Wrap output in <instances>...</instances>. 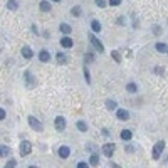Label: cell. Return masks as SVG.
<instances>
[{"label":"cell","mask_w":168,"mask_h":168,"mask_svg":"<svg viewBox=\"0 0 168 168\" xmlns=\"http://www.w3.org/2000/svg\"><path fill=\"white\" fill-rule=\"evenodd\" d=\"M111 168H121L119 165H116V163H111Z\"/></svg>","instance_id":"obj_35"},{"label":"cell","mask_w":168,"mask_h":168,"mask_svg":"<svg viewBox=\"0 0 168 168\" xmlns=\"http://www.w3.org/2000/svg\"><path fill=\"white\" fill-rule=\"evenodd\" d=\"M116 108H118L116 101H113V99H108V101H106V109H109V111H114Z\"/></svg>","instance_id":"obj_18"},{"label":"cell","mask_w":168,"mask_h":168,"mask_svg":"<svg viewBox=\"0 0 168 168\" xmlns=\"http://www.w3.org/2000/svg\"><path fill=\"white\" fill-rule=\"evenodd\" d=\"M8 153H10V150H8L7 146H4V145H2V148H0V155H2V156H7Z\"/></svg>","instance_id":"obj_26"},{"label":"cell","mask_w":168,"mask_h":168,"mask_svg":"<svg viewBox=\"0 0 168 168\" xmlns=\"http://www.w3.org/2000/svg\"><path fill=\"white\" fill-rule=\"evenodd\" d=\"M108 4H109V5H111V7H118V5L121 4V0H109Z\"/></svg>","instance_id":"obj_27"},{"label":"cell","mask_w":168,"mask_h":168,"mask_svg":"<svg viewBox=\"0 0 168 168\" xmlns=\"http://www.w3.org/2000/svg\"><path fill=\"white\" fill-rule=\"evenodd\" d=\"M59 158H62V160H66V158H69V155H71V148L69 146H66V145H62V146L59 148Z\"/></svg>","instance_id":"obj_7"},{"label":"cell","mask_w":168,"mask_h":168,"mask_svg":"<svg viewBox=\"0 0 168 168\" xmlns=\"http://www.w3.org/2000/svg\"><path fill=\"white\" fill-rule=\"evenodd\" d=\"M155 72H156V74H163V69H161V67H156Z\"/></svg>","instance_id":"obj_34"},{"label":"cell","mask_w":168,"mask_h":168,"mask_svg":"<svg viewBox=\"0 0 168 168\" xmlns=\"http://www.w3.org/2000/svg\"><path fill=\"white\" fill-rule=\"evenodd\" d=\"M56 61H57V64H67V56L64 52H57L56 54Z\"/></svg>","instance_id":"obj_12"},{"label":"cell","mask_w":168,"mask_h":168,"mask_svg":"<svg viewBox=\"0 0 168 168\" xmlns=\"http://www.w3.org/2000/svg\"><path fill=\"white\" fill-rule=\"evenodd\" d=\"M91 27H92V30H94V32H101V24L98 20H92L91 22Z\"/></svg>","instance_id":"obj_24"},{"label":"cell","mask_w":168,"mask_h":168,"mask_svg":"<svg viewBox=\"0 0 168 168\" xmlns=\"http://www.w3.org/2000/svg\"><path fill=\"white\" fill-rule=\"evenodd\" d=\"M118 25H124V24H123V22H124V19H123V17H118Z\"/></svg>","instance_id":"obj_33"},{"label":"cell","mask_w":168,"mask_h":168,"mask_svg":"<svg viewBox=\"0 0 168 168\" xmlns=\"http://www.w3.org/2000/svg\"><path fill=\"white\" fill-rule=\"evenodd\" d=\"M89 165H91V166H98V165H99V158H98L96 153H92V155L89 156Z\"/></svg>","instance_id":"obj_16"},{"label":"cell","mask_w":168,"mask_h":168,"mask_svg":"<svg viewBox=\"0 0 168 168\" xmlns=\"http://www.w3.org/2000/svg\"><path fill=\"white\" fill-rule=\"evenodd\" d=\"M27 121H29L30 128H32L34 131H42V130H44V123L39 121L35 116H29V119H27Z\"/></svg>","instance_id":"obj_2"},{"label":"cell","mask_w":168,"mask_h":168,"mask_svg":"<svg viewBox=\"0 0 168 168\" xmlns=\"http://www.w3.org/2000/svg\"><path fill=\"white\" fill-rule=\"evenodd\" d=\"M94 4H96L98 7H101V8L106 7V2H104V0H94Z\"/></svg>","instance_id":"obj_28"},{"label":"cell","mask_w":168,"mask_h":168,"mask_svg":"<svg viewBox=\"0 0 168 168\" xmlns=\"http://www.w3.org/2000/svg\"><path fill=\"white\" fill-rule=\"evenodd\" d=\"M61 46H62L64 49H71V47L74 46V42H72L71 37H62L61 39Z\"/></svg>","instance_id":"obj_9"},{"label":"cell","mask_w":168,"mask_h":168,"mask_svg":"<svg viewBox=\"0 0 168 168\" xmlns=\"http://www.w3.org/2000/svg\"><path fill=\"white\" fill-rule=\"evenodd\" d=\"M89 40H91L92 47H94V49H96L98 52H99V54H103V52H104V46L101 44L99 39H98L96 35H94V34H89Z\"/></svg>","instance_id":"obj_3"},{"label":"cell","mask_w":168,"mask_h":168,"mask_svg":"<svg viewBox=\"0 0 168 168\" xmlns=\"http://www.w3.org/2000/svg\"><path fill=\"white\" fill-rule=\"evenodd\" d=\"M54 128L57 131H64V130H66V119H64L62 116H57L54 119Z\"/></svg>","instance_id":"obj_5"},{"label":"cell","mask_w":168,"mask_h":168,"mask_svg":"<svg viewBox=\"0 0 168 168\" xmlns=\"http://www.w3.org/2000/svg\"><path fill=\"white\" fill-rule=\"evenodd\" d=\"M30 151H32V145H30V141H22L20 143V155L27 156Z\"/></svg>","instance_id":"obj_6"},{"label":"cell","mask_w":168,"mask_h":168,"mask_svg":"<svg viewBox=\"0 0 168 168\" xmlns=\"http://www.w3.org/2000/svg\"><path fill=\"white\" fill-rule=\"evenodd\" d=\"M59 29H61V32L64 34V35H67V34H71V25L69 24H61V27H59Z\"/></svg>","instance_id":"obj_19"},{"label":"cell","mask_w":168,"mask_h":168,"mask_svg":"<svg viewBox=\"0 0 168 168\" xmlns=\"http://www.w3.org/2000/svg\"><path fill=\"white\" fill-rule=\"evenodd\" d=\"M71 14L74 17H79L81 15V7H79V5H74V7L71 8Z\"/></svg>","instance_id":"obj_23"},{"label":"cell","mask_w":168,"mask_h":168,"mask_svg":"<svg viewBox=\"0 0 168 168\" xmlns=\"http://www.w3.org/2000/svg\"><path fill=\"white\" fill-rule=\"evenodd\" d=\"M22 56H24L25 59H32L34 57V50L30 49V47L25 46V47H22Z\"/></svg>","instance_id":"obj_11"},{"label":"cell","mask_w":168,"mask_h":168,"mask_svg":"<svg viewBox=\"0 0 168 168\" xmlns=\"http://www.w3.org/2000/svg\"><path fill=\"white\" fill-rule=\"evenodd\" d=\"M126 91H128V92H131V94H134V92L138 91V86H136L134 82H130L128 86H126Z\"/></svg>","instance_id":"obj_20"},{"label":"cell","mask_w":168,"mask_h":168,"mask_svg":"<svg viewBox=\"0 0 168 168\" xmlns=\"http://www.w3.org/2000/svg\"><path fill=\"white\" fill-rule=\"evenodd\" d=\"M76 126H77V130L82 131V133H86V131H88V124H86L84 121H77V124H76Z\"/></svg>","instance_id":"obj_21"},{"label":"cell","mask_w":168,"mask_h":168,"mask_svg":"<svg viewBox=\"0 0 168 168\" xmlns=\"http://www.w3.org/2000/svg\"><path fill=\"white\" fill-rule=\"evenodd\" d=\"M119 138H121L123 141H130V140L133 138V133H131V130H123L121 133H119Z\"/></svg>","instance_id":"obj_10"},{"label":"cell","mask_w":168,"mask_h":168,"mask_svg":"<svg viewBox=\"0 0 168 168\" xmlns=\"http://www.w3.org/2000/svg\"><path fill=\"white\" fill-rule=\"evenodd\" d=\"M15 166H17V160H15V158H10L7 163H5L4 168H15Z\"/></svg>","instance_id":"obj_22"},{"label":"cell","mask_w":168,"mask_h":168,"mask_svg":"<svg viewBox=\"0 0 168 168\" xmlns=\"http://www.w3.org/2000/svg\"><path fill=\"white\" fill-rule=\"evenodd\" d=\"M52 2H61V0H52Z\"/></svg>","instance_id":"obj_36"},{"label":"cell","mask_w":168,"mask_h":168,"mask_svg":"<svg viewBox=\"0 0 168 168\" xmlns=\"http://www.w3.org/2000/svg\"><path fill=\"white\" fill-rule=\"evenodd\" d=\"M114 150H116V146H114L113 143H106V145H103V155L108 156V158H111V156H113Z\"/></svg>","instance_id":"obj_4"},{"label":"cell","mask_w":168,"mask_h":168,"mask_svg":"<svg viewBox=\"0 0 168 168\" xmlns=\"http://www.w3.org/2000/svg\"><path fill=\"white\" fill-rule=\"evenodd\" d=\"M165 150V141H156V145L153 146V151H151V156L153 160H160L161 156V151Z\"/></svg>","instance_id":"obj_1"},{"label":"cell","mask_w":168,"mask_h":168,"mask_svg":"<svg viewBox=\"0 0 168 168\" xmlns=\"http://www.w3.org/2000/svg\"><path fill=\"white\" fill-rule=\"evenodd\" d=\"M116 118H118V119H121V121H126V119H130V113H128L126 109H118V111H116Z\"/></svg>","instance_id":"obj_8"},{"label":"cell","mask_w":168,"mask_h":168,"mask_svg":"<svg viewBox=\"0 0 168 168\" xmlns=\"http://www.w3.org/2000/svg\"><path fill=\"white\" fill-rule=\"evenodd\" d=\"M111 54H113V57H114V61H116V62H121V57H119V54H118L116 50H113Z\"/></svg>","instance_id":"obj_29"},{"label":"cell","mask_w":168,"mask_h":168,"mask_svg":"<svg viewBox=\"0 0 168 168\" xmlns=\"http://www.w3.org/2000/svg\"><path fill=\"white\" fill-rule=\"evenodd\" d=\"M77 168H89V165L84 163V161H79V163H77Z\"/></svg>","instance_id":"obj_31"},{"label":"cell","mask_w":168,"mask_h":168,"mask_svg":"<svg viewBox=\"0 0 168 168\" xmlns=\"http://www.w3.org/2000/svg\"><path fill=\"white\" fill-rule=\"evenodd\" d=\"M84 77H86V82L91 84V76H89V69H88V66H84Z\"/></svg>","instance_id":"obj_25"},{"label":"cell","mask_w":168,"mask_h":168,"mask_svg":"<svg viewBox=\"0 0 168 168\" xmlns=\"http://www.w3.org/2000/svg\"><path fill=\"white\" fill-rule=\"evenodd\" d=\"M5 116H7V113H5V109L2 108L0 109V119H5Z\"/></svg>","instance_id":"obj_32"},{"label":"cell","mask_w":168,"mask_h":168,"mask_svg":"<svg viewBox=\"0 0 168 168\" xmlns=\"http://www.w3.org/2000/svg\"><path fill=\"white\" fill-rule=\"evenodd\" d=\"M39 59H40L42 62H47V61L50 59V54L47 52L46 49H44V50H40V52H39Z\"/></svg>","instance_id":"obj_14"},{"label":"cell","mask_w":168,"mask_h":168,"mask_svg":"<svg viewBox=\"0 0 168 168\" xmlns=\"http://www.w3.org/2000/svg\"><path fill=\"white\" fill-rule=\"evenodd\" d=\"M155 49L158 50V52H161V54L168 52V46H166V44H163V42H158V44L155 46Z\"/></svg>","instance_id":"obj_15"},{"label":"cell","mask_w":168,"mask_h":168,"mask_svg":"<svg viewBox=\"0 0 168 168\" xmlns=\"http://www.w3.org/2000/svg\"><path fill=\"white\" fill-rule=\"evenodd\" d=\"M7 8L8 10H17V8H19V2H17V0H8L7 2Z\"/></svg>","instance_id":"obj_17"},{"label":"cell","mask_w":168,"mask_h":168,"mask_svg":"<svg viewBox=\"0 0 168 168\" xmlns=\"http://www.w3.org/2000/svg\"><path fill=\"white\" fill-rule=\"evenodd\" d=\"M92 61H94V56H92V54H86V62H84V64L92 62Z\"/></svg>","instance_id":"obj_30"},{"label":"cell","mask_w":168,"mask_h":168,"mask_svg":"<svg viewBox=\"0 0 168 168\" xmlns=\"http://www.w3.org/2000/svg\"><path fill=\"white\" fill-rule=\"evenodd\" d=\"M29 168H37V166H29Z\"/></svg>","instance_id":"obj_37"},{"label":"cell","mask_w":168,"mask_h":168,"mask_svg":"<svg viewBox=\"0 0 168 168\" xmlns=\"http://www.w3.org/2000/svg\"><path fill=\"white\" fill-rule=\"evenodd\" d=\"M39 8H40L42 12H50V4L47 0H42L40 4H39Z\"/></svg>","instance_id":"obj_13"}]
</instances>
